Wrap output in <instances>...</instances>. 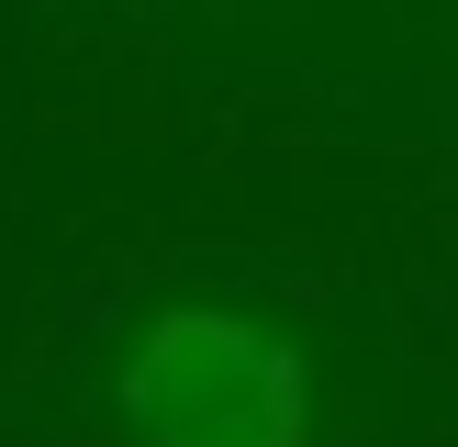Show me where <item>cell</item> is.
I'll use <instances>...</instances> for the list:
<instances>
[{
	"instance_id": "obj_1",
	"label": "cell",
	"mask_w": 458,
	"mask_h": 447,
	"mask_svg": "<svg viewBox=\"0 0 458 447\" xmlns=\"http://www.w3.org/2000/svg\"><path fill=\"white\" fill-rule=\"evenodd\" d=\"M123 447H313V369L235 302H168L112 369Z\"/></svg>"
}]
</instances>
